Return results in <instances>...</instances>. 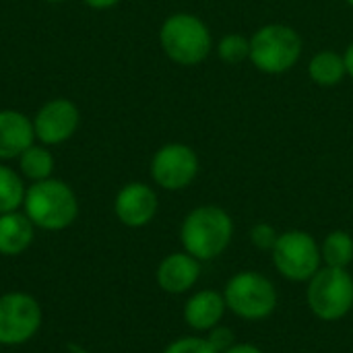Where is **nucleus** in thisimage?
I'll return each instance as SVG.
<instances>
[{
    "label": "nucleus",
    "mask_w": 353,
    "mask_h": 353,
    "mask_svg": "<svg viewBox=\"0 0 353 353\" xmlns=\"http://www.w3.org/2000/svg\"><path fill=\"white\" fill-rule=\"evenodd\" d=\"M234 238L232 215L217 205H201L192 209L180 228L184 252L199 261H215L221 256Z\"/></svg>",
    "instance_id": "obj_1"
},
{
    "label": "nucleus",
    "mask_w": 353,
    "mask_h": 353,
    "mask_svg": "<svg viewBox=\"0 0 353 353\" xmlns=\"http://www.w3.org/2000/svg\"><path fill=\"white\" fill-rule=\"evenodd\" d=\"M159 43L165 56L180 66H196L213 52L209 25L192 12L170 14L159 29Z\"/></svg>",
    "instance_id": "obj_2"
},
{
    "label": "nucleus",
    "mask_w": 353,
    "mask_h": 353,
    "mask_svg": "<svg viewBox=\"0 0 353 353\" xmlns=\"http://www.w3.org/2000/svg\"><path fill=\"white\" fill-rule=\"evenodd\" d=\"M304 39L285 23H267L250 35V62L263 74H285L302 58Z\"/></svg>",
    "instance_id": "obj_3"
},
{
    "label": "nucleus",
    "mask_w": 353,
    "mask_h": 353,
    "mask_svg": "<svg viewBox=\"0 0 353 353\" xmlns=\"http://www.w3.org/2000/svg\"><path fill=\"white\" fill-rule=\"evenodd\" d=\"M23 203L31 223L50 232L68 228L79 213V203L70 186L52 178L35 182L25 192Z\"/></svg>",
    "instance_id": "obj_4"
},
{
    "label": "nucleus",
    "mask_w": 353,
    "mask_h": 353,
    "mask_svg": "<svg viewBox=\"0 0 353 353\" xmlns=\"http://www.w3.org/2000/svg\"><path fill=\"white\" fill-rule=\"evenodd\" d=\"M230 312L244 321H263L277 308V290L269 277L259 271L236 273L223 290Z\"/></svg>",
    "instance_id": "obj_5"
},
{
    "label": "nucleus",
    "mask_w": 353,
    "mask_h": 353,
    "mask_svg": "<svg viewBox=\"0 0 353 353\" xmlns=\"http://www.w3.org/2000/svg\"><path fill=\"white\" fill-rule=\"evenodd\" d=\"M306 302L314 316L333 323L353 308V277L347 269L321 267L308 281Z\"/></svg>",
    "instance_id": "obj_6"
},
{
    "label": "nucleus",
    "mask_w": 353,
    "mask_h": 353,
    "mask_svg": "<svg viewBox=\"0 0 353 353\" xmlns=\"http://www.w3.org/2000/svg\"><path fill=\"white\" fill-rule=\"evenodd\" d=\"M271 256L279 275L290 281H310L323 263L321 244L312 234L302 230L279 234Z\"/></svg>",
    "instance_id": "obj_7"
},
{
    "label": "nucleus",
    "mask_w": 353,
    "mask_h": 353,
    "mask_svg": "<svg viewBox=\"0 0 353 353\" xmlns=\"http://www.w3.org/2000/svg\"><path fill=\"white\" fill-rule=\"evenodd\" d=\"M199 176V155L190 145L168 143L151 159V178L163 190H182Z\"/></svg>",
    "instance_id": "obj_8"
},
{
    "label": "nucleus",
    "mask_w": 353,
    "mask_h": 353,
    "mask_svg": "<svg viewBox=\"0 0 353 353\" xmlns=\"http://www.w3.org/2000/svg\"><path fill=\"white\" fill-rule=\"evenodd\" d=\"M41 325L39 304L27 294H6L0 298V343L21 345L29 341Z\"/></svg>",
    "instance_id": "obj_9"
},
{
    "label": "nucleus",
    "mask_w": 353,
    "mask_h": 353,
    "mask_svg": "<svg viewBox=\"0 0 353 353\" xmlns=\"http://www.w3.org/2000/svg\"><path fill=\"white\" fill-rule=\"evenodd\" d=\"M81 122L79 108L68 99H52L48 101L33 120L35 137L46 145H58L68 141Z\"/></svg>",
    "instance_id": "obj_10"
},
{
    "label": "nucleus",
    "mask_w": 353,
    "mask_h": 353,
    "mask_svg": "<svg viewBox=\"0 0 353 353\" xmlns=\"http://www.w3.org/2000/svg\"><path fill=\"white\" fill-rule=\"evenodd\" d=\"M157 207H159V201H157L155 190L143 182L126 184L118 192L116 203H114V211H116L118 219L128 228L147 225L155 217Z\"/></svg>",
    "instance_id": "obj_11"
},
{
    "label": "nucleus",
    "mask_w": 353,
    "mask_h": 353,
    "mask_svg": "<svg viewBox=\"0 0 353 353\" xmlns=\"http://www.w3.org/2000/svg\"><path fill=\"white\" fill-rule=\"evenodd\" d=\"M201 277V261L188 252H174L165 256L157 269V283L168 294H186Z\"/></svg>",
    "instance_id": "obj_12"
},
{
    "label": "nucleus",
    "mask_w": 353,
    "mask_h": 353,
    "mask_svg": "<svg viewBox=\"0 0 353 353\" xmlns=\"http://www.w3.org/2000/svg\"><path fill=\"white\" fill-rule=\"evenodd\" d=\"M228 306L223 294L217 290H201L192 294L184 306V321L194 331H211L213 327L221 325Z\"/></svg>",
    "instance_id": "obj_13"
},
{
    "label": "nucleus",
    "mask_w": 353,
    "mask_h": 353,
    "mask_svg": "<svg viewBox=\"0 0 353 353\" xmlns=\"http://www.w3.org/2000/svg\"><path fill=\"white\" fill-rule=\"evenodd\" d=\"M33 124L25 114L14 110L0 112V159L21 157V153L33 145Z\"/></svg>",
    "instance_id": "obj_14"
},
{
    "label": "nucleus",
    "mask_w": 353,
    "mask_h": 353,
    "mask_svg": "<svg viewBox=\"0 0 353 353\" xmlns=\"http://www.w3.org/2000/svg\"><path fill=\"white\" fill-rule=\"evenodd\" d=\"M33 240V223L17 211L0 215V254L14 256L27 250Z\"/></svg>",
    "instance_id": "obj_15"
},
{
    "label": "nucleus",
    "mask_w": 353,
    "mask_h": 353,
    "mask_svg": "<svg viewBox=\"0 0 353 353\" xmlns=\"http://www.w3.org/2000/svg\"><path fill=\"white\" fill-rule=\"evenodd\" d=\"M308 77L319 87H335L347 77L343 54L335 50H321L308 60Z\"/></svg>",
    "instance_id": "obj_16"
},
{
    "label": "nucleus",
    "mask_w": 353,
    "mask_h": 353,
    "mask_svg": "<svg viewBox=\"0 0 353 353\" xmlns=\"http://www.w3.org/2000/svg\"><path fill=\"white\" fill-rule=\"evenodd\" d=\"M321 256L325 267L347 269L353 263V236L350 232L335 230L325 236L321 244Z\"/></svg>",
    "instance_id": "obj_17"
},
{
    "label": "nucleus",
    "mask_w": 353,
    "mask_h": 353,
    "mask_svg": "<svg viewBox=\"0 0 353 353\" xmlns=\"http://www.w3.org/2000/svg\"><path fill=\"white\" fill-rule=\"evenodd\" d=\"M52 170H54V157L48 149L31 145L29 149H25L21 153V172L29 180H33V182L48 180Z\"/></svg>",
    "instance_id": "obj_18"
},
{
    "label": "nucleus",
    "mask_w": 353,
    "mask_h": 353,
    "mask_svg": "<svg viewBox=\"0 0 353 353\" xmlns=\"http://www.w3.org/2000/svg\"><path fill=\"white\" fill-rule=\"evenodd\" d=\"M25 201V188L21 178L6 165H0V215L17 211Z\"/></svg>",
    "instance_id": "obj_19"
},
{
    "label": "nucleus",
    "mask_w": 353,
    "mask_h": 353,
    "mask_svg": "<svg viewBox=\"0 0 353 353\" xmlns=\"http://www.w3.org/2000/svg\"><path fill=\"white\" fill-rule=\"evenodd\" d=\"M215 52L219 56V60H223L225 64H240L250 60V37L242 35V33H225L217 46Z\"/></svg>",
    "instance_id": "obj_20"
},
{
    "label": "nucleus",
    "mask_w": 353,
    "mask_h": 353,
    "mask_svg": "<svg viewBox=\"0 0 353 353\" xmlns=\"http://www.w3.org/2000/svg\"><path fill=\"white\" fill-rule=\"evenodd\" d=\"M277 238H279V234H277V230L271 223L261 221V223H256V225L250 228V242L259 250H265V252L269 250L271 252L273 246H275V242H277Z\"/></svg>",
    "instance_id": "obj_21"
},
{
    "label": "nucleus",
    "mask_w": 353,
    "mask_h": 353,
    "mask_svg": "<svg viewBox=\"0 0 353 353\" xmlns=\"http://www.w3.org/2000/svg\"><path fill=\"white\" fill-rule=\"evenodd\" d=\"M163 353H217L213 345L203 337H182L168 345Z\"/></svg>",
    "instance_id": "obj_22"
},
{
    "label": "nucleus",
    "mask_w": 353,
    "mask_h": 353,
    "mask_svg": "<svg viewBox=\"0 0 353 353\" xmlns=\"http://www.w3.org/2000/svg\"><path fill=\"white\" fill-rule=\"evenodd\" d=\"M207 341L213 345V350L217 353H225L230 347L236 345V335H234V331H232L230 327L217 325V327H213V329L209 331Z\"/></svg>",
    "instance_id": "obj_23"
},
{
    "label": "nucleus",
    "mask_w": 353,
    "mask_h": 353,
    "mask_svg": "<svg viewBox=\"0 0 353 353\" xmlns=\"http://www.w3.org/2000/svg\"><path fill=\"white\" fill-rule=\"evenodd\" d=\"M225 353H265L261 347L252 345V343H236L234 347H230Z\"/></svg>",
    "instance_id": "obj_24"
},
{
    "label": "nucleus",
    "mask_w": 353,
    "mask_h": 353,
    "mask_svg": "<svg viewBox=\"0 0 353 353\" xmlns=\"http://www.w3.org/2000/svg\"><path fill=\"white\" fill-rule=\"evenodd\" d=\"M87 6H91V8H97V10H103V8H112V6H116L120 0H83Z\"/></svg>",
    "instance_id": "obj_25"
},
{
    "label": "nucleus",
    "mask_w": 353,
    "mask_h": 353,
    "mask_svg": "<svg viewBox=\"0 0 353 353\" xmlns=\"http://www.w3.org/2000/svg\"><path fill=\"white\" fill-rule=\"evenodd\" d=\"M343 60H345V68H347V77L353 79V41L345 48L343 52Z\"/></svg>",
    "instance_id": "obj_26"
},
{
    "label": "nucleus",
    "mask_w": 353,
    "mask_h": 353,
    "mask_svg": "<svg viewBox=\"0 0 353 353\" xmlns=\"http://www.w3.org/2000/svg\"><path fill=\"white\" fill-rule=\"evenodd\" d=\"M345 2H347V4H350V6L353 8V0H345Z\"/></svg>",
    "instance_id": "obj_27"
},
{
    "label": "nucleus",
    "mask_w": 353,
    "mask_h": 353,
    "mask_svg": "<svg viewBox=\"0 0 353 353\" xmlns=\"http://www.w3.org/2000/svg\"><path fill=\"white\" fill-rule=\"evenodd\" d=\"M46 2H62V0H46Z\"/></svg>",
    "instance_id": "obj_28"
}]
</instances>
